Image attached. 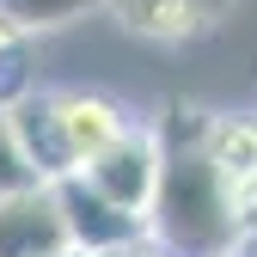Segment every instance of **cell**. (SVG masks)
<instances>
[{
	"label": "cell",
	"mask_w": 257,
	"mask_h": 257,
	"mask_svg": "<svg viewBox=\"0 0 257 257\" xmlns=\"http://www.w3.org/2000/svg\"><path fill=\"white\" fill-rule=\"evenodd\" d=\"M233 220H239V245L257 239V178L233 184Z\"/></svg>",
	"instance_id": "cell-11"
},
{
	"label": "cell",
	"mask_w": 257,
	"mask_h": 257,
	"mask_svg": "<svg viewBox=\"0 0 257 257\" xmlns=\"http://www.w3.org/2000/svg\"><path fill=\"white\" fill-rule=\"evenodd\" d=\"M239 257H257V239H245V245H239Z\"/></svg>",
	"instance_id": "cell-13"
},
{
	"label": "cell",
	"mask_w": 257,
	"mask_h": 257,
	"mask_svg": "<svg viewBox=\"0 0 257 257\" xmlns=\"http://www.w3.org/2000/svg\"><path fill=\"white\" fill-rule=\"evenodd\" d=\"M208 116L166 110L159 128V184L147 202V233L166 257H239V220H233V184L202 147Z\"/></svg>",
	"instance_id": "cell-1"
},
{
	"label": "cell",
	"mask_w": 257,
	"mask_h": 257,
	"mask_svg": "<svg viewBox=\"0 0 257 257\" xmlns=\"http://www.w3.org/2000/svg\"><path fill=\"white\" fill-rule=\"evenodd\" d=\"M0 257H74L49 184H19L0 196Z\"/></svg>",
	"instance_id": "cell-5"
},
{
	"label": "cell",
	"mask_w": 257,
	"mask_h": 257,
	"mask_svg": "<svg viewBox=\"0 0 257 257\" xmlns=\"http://www.w3.org/2000/svg\"><path fill=\"white\" fill-rule=\"evenodd\" d=\"M202 147H208V159L220 166L227 184L257 178V116H208Z\"/></svg>",
	"instance_id": "cell-7"
},
{
	"label": "cell",
	"mask_w": 257,
	"mask_h": 257,
	"mask_svg": "<svg viewBox=\"0 0 257 257\" xmlns=\"http://www.w3.org/2000/svg\"><path fill=\"white\" fill-rule=\"evenodd\" d=\"M104 7H110L128 31H141V37L178 43V37H196V31L220 25L233 0H104Z\"/></svg>",
	"instance_id": "cell-6"
},
{
	"label": "cell",
	"mask_w": 257,
	"mask_h": 257,
	"mask_svg": "<svg viewBox=\"0 0 257 257\" xmlns=\"http://www.w3.org/2000/svg\"><path fill=\"white\" fill-rule=\"evenodd\" d=\"M19 92H31V80H25V31L13 19H0V104H13Z\"/></svg>",
	"instance_id": "cell-9"
},
{
	"label": "cell",
	"mask_w": 257,
	"mask_h": 257,
	"mask_svg": "<svg viewBox=\"0 0 257 257\" xmlns=\"http://www.w3.org/2000/svg\"><path fill=\"white\" fill-rule=\"evenodd\" d=\"M55 208H61V227H68V245L74 257H110V251H128L147 239V220L141 214H122L116 202H104L80 172L55 178Z\"/></svg>",
	"instance_id": "cell-3"
},
{
	"label": "cell",
	"mask_w": 257,
	"mask_h": 257,
	"mask_svg": "<svg viewBox=\"0 0 257 257\" xmlns=\"http://www.w3.org/2000/svg\"><path fill=\"white\" fill-rule=\"evenodd\" d=\"M110 257H166V251H147V245H128V251H110Z\"/></svg>",
	"instance_id": "cell-12"
},
{
	"label": "cell",
	"mask_w": 257,
	"mask_h": 257,
	"mask_svg": "<svg viewBox=\"0 0 257 257\" xmlns=\"http://www.w3.org/2000/svg\"><path fill=\"white\" fill-rule=\"evenodd\" d=\"M7 122H13V141L25 153V166L43 184L80 172L92 153H104L128 128L104 92H37V86L7 104Z\"/></svg>",
	"instance_id": "cell-2"
},
{
	"label": "cell",
	"mask_w": 257,
	"mask_h": 257,
	"mask_svg": "<svg viewBox=\"0 0 257 257\" xmlns=\"http://www.w3.org/2000/svg\"><path fill=\"white\" fill-rule=\"evenodd\" d=\"M80 178L98 190L104 202H116L122 214H141L147 220L153 184H159V141L147 135V128H122L104 153H92L86 166H80Z\"/></svg>",
	"instance_id": "cell-4"
},
{
	"label": "cell",
	"mask_w": 257,
	"mask_h": 257,
	"mask_svg": "<svg viewBox=\"0 0 257 257\" xmlns=\"http://www.w3.org/2000/svg\"><path fill=\"white\" fill-rule=\"evenodd\" d=\"M19 184H43V178L25 166V153H19V141H13V122H7V104H0V196L19 190Z\"/></svg>",
	"instance_id": "cell-10"
},
{
	"label": "cell",
	"mask_w": 257,
	"mask_h": 257,
	"mask_svg": "<svg viewBox=\"0 0 257 257\" xmlns=\"http://www.w3.org/2000/svg\"><path fill=\"white\" fill-rule=\"evenodd\" d=\"M86 7H104V0H0V19H13L19 31H49L80 19Z\"/></svg>",
	"instance_id": "cell-8"
}]
</instances>
